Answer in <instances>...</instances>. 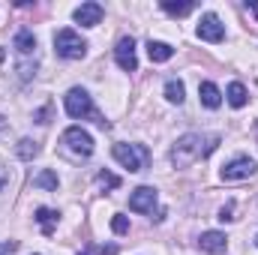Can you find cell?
<instances>
[{
  "instance_id": "cell-4",
  "label": "cell",
  "mask_w": 258,
  "mask_h": 255,
  "mask_svg": "<svg viewBox=\"0 0 258 255\" xmlns=\"http://www.w3.org/2000/svg\"><path fill=\"white\" fill-rule=\"evenodd\" d=\"M60 144H63V150L69 156H75V159H87L90 153H93V138H90V132H84L81 126H69L63 132V138H60Z\"/></svg>"
},
{
  "instance_id": "cell-26",
  "label": "cell",
  "mask_w": 258,
  "mask_h": 255,
  "mask_svg": "<svg viewBox=\"0 0 258 255\" xmlns=\"http://www.w3.org/2000/svg\"><path fill=\"white\" fill-rule=\"evenodd\" d=\"M114 252H117L114 246H99V255H114Z\"/></svg>"
},
{
  "instance_id": "cell-13",
  "label": "cell",
  "mask_w": 258,
  "mask_h": 255,
  "mask_svg": "<svg viewBox=\"0 0 258 255\" xmlns=\"http://www.w3.org/2000/svg\"><path fill=\"white\" fill-rule=\"evenodd\" d=\"M225 96H228V105H231V108H243V105L249 102V90H246L240 81H231L228 90H225Z\"/></svg>"
},
{
  "instance_id": "cell-21",
  "label": "cell",
  "mask_w": 258,
  "mask_h": 255,
  "mask_svg": "<svg viewBox=\"0 0 258 255\" xmlns=\"http://www.w3.org/2000/svg\"><path fill=\"white\" fill-rule=\"evenodd\" d=\"M96 183L105 186V189H114V186H120V177L111 174V171H99V174H96Z\"/></svg>"
},
{
  "instance_id": "cell-8",
  "label": "cell",
  "mask_w": 258,
  "mask_h": 255,
  "mask_svg": "<svg viewBox=\"0 0 258 255\" xmlns=\"http://www.w3.org/2000/svg\"><path fill=\"white\" fill-rule=\"evenodd\" d=\"M114 57H117V66H120L123 72H135V69H138V57H135V42H132V36H123V39L117 42Z\"/></svg>"
},
{
  "instance_id": "cell-11",
  "label": "cell",
  "mask_w": 258,
  "mask_h": 255,
  "mask_svg": "<svg viewBox=\"0 0 258 255\" xmlns=\"http://www.w3.org/2000/svg\"><path fill=\"white\" fill-rule=\"evenodd\" d=\"M198 246H201L204 252H210V255H219V252H225L228 237H225L222 231H204V234L198 237Z\"/></svg>"
},
{
  "instance_id": "cell-6",
  "label": "cell",
  "mask_w": 258,
  "mask_h": 255,
  "mask_svg": "<svg viewBox=\"0 0 258 255\" xmlns=\"http://www.w3.org/2000/svg\"><path fill=\"white\" fill-rule=\"evenodd\" d=\"M258 165L255 159H249V156H234L231 162H225L222 165V180H249V177H255Z\"/></svg>"
},
{
  "instance_id": "cell-14",
  "label": "cell",
  "mask_w": 258,
  "mask_h": 255,
  "mask_svg": "<svg viewBox=\"0 0 258 255\" xmlns=\"http://www.w3.org/2000/svg\"><path fill=\"white\" fill-rule=\"evenodd\" d=\"M15 48H18L21 57H30V54L36 51V36H33V30H18V33H15Z\"/></svg>"
},
{
  "instance_id": "cell-12",
  "label": "cell",
  "mask_w": 258,
  "mask_h": 255,
  "mask_svg": "<svg viewBox=\"0 0 258 255\" xmlns=\"http://www.w3.org/2000/svg\"><path fill=\"white\" fill-rule=\"evenodd\" d=\"M198 96H201V105L204 108H219L222 105V93L213 81H201L198 84Z\"/></svg>"
},
{
  "instance_id": "cell-10",
  "label": "cell",
  "mask_w": 258,
  "mask_h": 255,
  "mask_svg": "<svg viewBox=\"0 0 258 255\" xmlns=\"http://www.w3.org/2000/svg\"><path fill=\"white\" fill-rule=\"evenodd\" d=\"M75 21H78L81 27H96V24L102 21V6H99V3H81V6L75 9Z\"/></svg>"
},
{
  "instance_id": "cell-5",
  "label": "cell",
  "mask_w": 258,
  "mask_h": 255,
  "mask_svg": "<svg viewBox=\"0 0 258 255\" xmlns=\"http://www.w3.org/2000/svg\"><path fill=\"white\" fill-rule=\"evenodd\" d=\"M54 48H57V54L66 57V60H81L84 54H87V42L75 33V30H57V36H54Z\"/></svg>"
},
{
  "instance_id": "cell-24",
  "label": "cell",
  "mask_w": 258,
  "mask_h": 255,
  "mask_svg": "<svg viewBox=\"0 0 258 255\" xmlns=\"http://www.w3.org/2000/svg\"><path fill=\"white\" fill-rule=\"evenodd\" d=\"M6 183H9V168H6V162H3V156H0V192L6 189Z\"/></svg>"
},
{
  "instance_id": "cell-29",
  "label": "cell",
  "mask_w": 258,
  "mask_h": 255,
  "mask_svg": "<svg viewBox=\"0 0 258 255\" xmlns=\"http://www.w3.org/2000/svg\"><path fill=\"white\" fill-rule=\"evenodd\" d=\"M81 255H87V252H81Z\"/></svg>"
},
{
  "instance_id": "cell-20",
  "label": "cell",
  "mask_w": 258,
  "mask_h": 255,
  "mask_svg": "<svg viewBox=\"0 0 258 255\" xmlns=\"http://www.w3.org/2000/svg\"><path fill=\"white\" fill-rule=\"evenodd\" d=\"M162 9H165L168 15H189V12L195 9V3H171V0H165Z\"/></svg>"
},
{
  "instance_id": "cell-25",
  "label": "cell",
  "mask_w": 258,
  "mask_h": 255,
  "mask_svg": "<svg viewBox=\"0 0 258 255\" xmlns=\"http://www.w3.org/2000/svg\"><path fill=\"white\" fill-rule=\"evenodd\" d=\"M219 219H222V222H231V219H234V204H225V207L219 210Z\"/></svg>"
},
{
  "instance_id": "cell-22",
  "label": "cell",
  "mask_w": 258,
  "mask_h": 255,
  "mask_svg": "<svg viewBox=\"0 0 258 255\" xmlns=\"http://www.w3.org/2000/svg\"><path fill=\"white\" fill-rule=\"evenodd\" d=\"M111 228H114V234H129V219L117 213V216L111 219Z\"/></svg>"
},
{
  "instance_id": "cell-1",
  "label": "cell",
  "mask_w": 258,
  "mask_h": 255,
  "mask_svg": "<svg viewBox=\"0 0 258 255\" xmlns=\"http://www.w3.org/2000/svg\"><path fill=\"white\" fill-rule=\"evenodd\" d=\"M216 147H219V135L186 132V135H180V138L174 141V147H171V162H174L177 168H186V165H192L198 159L210 156Z\"/></svg>"
},
{
  "instance_id": "cell-30",
  "label": "cell",
  "mask_w": 258,
  "mask_h": 255,
  "mask_svg": "<svg viewBox=\"0 0 258 255\" xmlns=\"http://www.w3.org/2000/svg\"><path fill=\"white\" fill-rule=\"evenodd\" d=\"M255 243H258V237H255Z\"/></svg>"
},
{
  "instance_id": "cell-16",
  "label": "cell",
  "mask_w": 258,
  "mask_h": 255,
  "mask_svg": "<svg viewBox=\"0 0 258 255\" xmlns=\"http://www.w3.org/2000/svg\"><path fill=\"white\" fill-rule=\"evenodd\" d=\"M15 153H18L24 162H30L33 156H39V144H36L33 138H21V141H18V147H15Z\"/></svg>"
},
{
  "instance_id": "cell-17",
  "label": "cell",
  "mask_w": 258,
  "mask_h": 255,
  "mask_svg": "<svg viewBox=\"0 0 258 255\" xmlns=\"http://www.w3.org/2000/svg\"><path fill=\"white\" fill-rule=\"evenodd\" d=\"M57 183H60V180H57V174H54L51 168H45V171H39V174L33 177V186H36V189H57Z\"/></svg>"
},
{
  "instance_id": "cell-18",
  "label": "cell",
  "mask_w": 258,
  "mask_h": 255,
  "mask_svg": "<svg viewBox=\"0 0 258 255\" xmlns=\"http://www.w3.org/2000/svg\"><path fill=\"white\" fill-rule=\"evenodd\" d=\"M36 222L42 225L45 234H51V231H54V222H57V213H54L51 207H39V210H36Z\"/></svg>"
},
{
  "instance_id": "cell-23",
  "label": "cell",
  "mask_w": 258,
  "mask_h": 255,
  "mask_svg": "<svg viewBox=\"0 0 258 255\" xmlns=\"http://www.w3.org/2000/svg\"><path fill=\"white\" fill-rule=\"evenodd\" d=\"M36 72V63H27V60H18V75L21 78H30Z\"/></svg>"
},
{
  "instance_id": "cell-15",
  "label": "cell",
  "mask_w": 258,
  "mask_h": 255,
  "mask_svg": "<svg viewBox=\"0 0 258 255\" xmlns=\"http://www.w3.org/2000/svg\"><path fill=\"white\" fill-rule=\"evenodd\" d=\"M147 54H150V60L153 63H165V60H171L174 57V48L168 45V42H147Z\"/></svg>"
},
{
  "instance_id": "cell-3",
  "label": "cell",
  "mask_w": 258,
  "mask_h": 255,
  "mask_svg": "<svg viewBox=\"0 0 258 255\" xmlns=\"http://www.w3.org/2000/svg\"><path fill=\"white\" fill-rule=\"evenodd\" d=\"M111 153H114V159L123 168H129V171H144L147 168V159H150V153H147L144 144H114Z\"/></svg>"
},
{
  "instance_id": "cell-9",
  "label": "cell",
  "mask_w": 258,
  "mask_h": 255,
  "mask_svg": "<svg viewBox=\"0 0 258 255\" xmlns=\"http://www.w3.org/2000/svg\"><path fill=\"white\" fill-rule=\"evenodd\" d=\"M153 204H156V189L153 186H138L129 195V210H135V213H153Z\"/></svg>"
},
{
  "instance_id": "cell-19",
  "label": "cell",
  "mask_w": 258,
  "mask_h": 255,
  "mask_svg": "<svg viewBox=\"0 0 258 255\" xmlns=\"http://www.w3.org/2000/svg\"><path fill=\"white\" fill-rule=\"evenodd\" d=\"M183 93H186V90H183V81H177V78H171V81L165 84V99H168V102H177V105H180V102L186 99Z\"/></svg>"
},
{
  "instance_id": "cell-2",
  "label": "cell",
  "mask_w": 258,
  "mask_h": 255,
  "mask_svg": "<svg viewBox=\"0 0 258 255\" xmlns=\"http://www.w3.org/2000/svg\"><path fill=\"white\" fill-rule=\"evenodd\" d=\"M63 105H66V114H69V117H93L99 126H105L102 114L93 108V99H90V93H87L84 87H72L63 96Z\"/></svg>"
},
{
  "instance_id": "cell-28",
  "label": "cell",
  "mask_w": 258,
  "mask_h": 255,
  "mask_svg": "<svg viewBox=\"0 0 258 255\" xmlns=\"http://www.w3.org/2000/svg\"><path fill=\"white\" fill-rule=\"evenodd\" d=\"M255 141H258V126H255Z\"/></svg>"
},
{
  "instance_id": "cell-27",
  "label": "cell",
  "mask_w": 258,
  "mask_h": 255,
  "mask_svg": "<svg viewBox=\"0 0 258 255\" xmlns=\"http://www.w3.org/2000/svg\"><path fill=\"white\" fill-rule=\"evenodd\" d=\"M0 63H3V48H0Z\"/></svg>"
},
{
  "instance_id": "cell-7",
  "label": "cell",
  "mask_w": 258,
  "mask_h": 255,
  "mask_svg": "<svg viewBox=\"0 0 258 255\" xmlns=\"http://www.w3.org/2000/svg\"><path fill=\"white\" fill-rule=\"evenodd\" d=\"M198 36H201L204 42H219V39L225 36V27H222L219 15L204 12V15H201V21H198Z\"/></svg>"
}]
</instances>
